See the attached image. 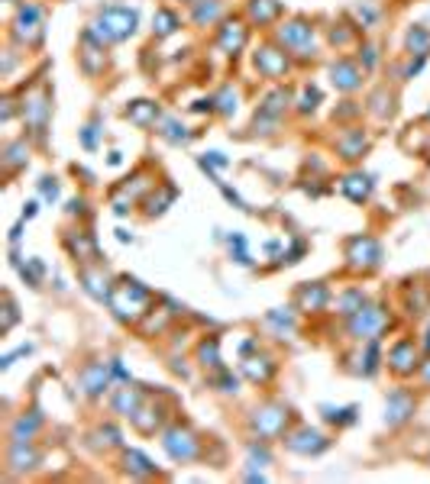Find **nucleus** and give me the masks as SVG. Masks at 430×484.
<instances>
[{
  "instance_id": "1",
  "label": "nucleus",
  "mask_w": 430,
  "mask_h": 484,
  "mask_svg": "<svg viewBox=\"0 0 430 484\" xmlns=\"http://www.w3.org/2000/svg\"><path fill=\"white\" fill-rule=\"evenodd\" d=\"M139 26V13L133 7H104L97 20L91 23V32L100 42H123L130 39Z\"/></svg>"
},
{
  "instance_id": "2",
  "label": "nucleus",
  "mask_w": 430,
  "mask_h": 484,
  "mask_svg": "<svg viewBox=\"0 0 430 484\" xmlns=\"http://www.w3.org/2000/svg\"><path fill=\"white\" fill-rule=\"evenodd\" d=\"M149 291L139 284V281H133V278H123L120 284L114 288V297H110V310L117 313L120 320H139L143 313H146V307H149Z\"/></svg>"
},
{
  "instance_id": "3",
  "label": "nucleus",
  "mask_w": 430,
  "mask_h": 484,
  "mask_svg": "<svg viewBox=\"0 0 430 484\" xmlns=\"http://www.w3.org/2000/svg\"><path fill=\"white\" fill-rule=\"evenodd\" d=\"M23 120L30 126V133L36 139H46V123H49V97H46V87L36 84L30 94L23 97Z\"/></svg>"
},
{
  "instance_id": "4",
  "label": "nucleus",
  "mask_w": 430,
  "mask_h": 484,
  "mask_svg": "<svg viewBox=\"0 0 430 484\" xmlns=\"http://www.w3.org/2000/svg\"><path fill=\"white\" fill-rule=\"evenodd\" d=\"M346 262H350V268H356V272L376 268L378 262H382V246H378V239H372V236H356V239H350L346 242Z\"/></svg>"
},
{
  "instance_id": "5",
  "label": "nucleus",
  "mask_w": 430,
  "mask_h": 484,
  "mask_svg": "<svg viewBox=\"0 0 430 484\" xmlns=\"http://www.w3.org/2000/svg\"><path fill=\"white\" fill-rule=\"evenodd\" d=\"M13 39L16 42H23V46H36L39 39H42V10L36 4H23V7L16 10L13 16Z\"/></svg>"
},
{
  "instance_id": "6",
  "label": "nucleus",
  "mask_w": 430,
  "mask_h": 484,
  "mask_svg": "<svg viewBox=\"0 0 430 484\" xmlns=\"http://www.w3.org/2000/svg\"><path fill=\"white\" fill-rule=\"evenodd\" d=\"M162 449H165V452H169V459H175V461H191V459H198L201 442L194 439L191 430L172 426V430L162 432Z\"/></svg>"
},
{
  "instance_id": "7",
  "label": "nucleus",
  "mask_w": 430,
  "mask_h": 484,
  "mask_svg": "<svg viewBox=\"0 0 430 484\" xmlns=\"http://www.w3.org/2000/svg\"><path fill=\"white\" fill-rule=\"evenodd\" d=\"M385 323H388V313H385L382 307H369L366 303L362 310H356L353 317H350V333H353L356 339H378Z\"/></svg>"
},
{
  "instance_id": "8",
  "label": "nucleus",
  "mask_w": 430,
  "mask_h": 484,
  "mask_svg": "<svg viewBox=\"0 0 430 484\" xmlns=\"http://www.w3.org/2000/svg\"><path fill=\"white\" fill-rule=\"evenodd\" d=\"M278 39H282V46H288L292 52L298 55H314V30L304 23V20H292V23H285L278 30Z\"/></svg>"
},
{
  "instance_id": "9",
  "label": "nucleus",
  "mask_w": 430,
  "mask_h": 484,
  "mask_svg": "<svg viewBox=\"0 0 430 484\" xmlns=\"http://www.w3.org/2000/svg\"><path fill=\"white\" fill-rule=\"evenodd\" d=\"M285 426H288V410L278 407V404H269V407H259L253 416V430L259 432L262 439L282 436Z\"/></svg>"
},
{
  "instance_id": "10",
  "label": "nucleus",
  "mask_w": 430,
  "mask_h": 484,
  "mask_svg": "<svg viewBox=\"0 0 430 484\" xmlns=\"http://www.w3.org/2000/svg\"><path fill=\"white\" fill-rule=\"evenodd\" d=\"M288 104H292V94L288 91H272V94H265V100H262V107H259V114H256V129L262 126V133H272L269 126H275L278 123V116L288 110Z\"/></svg>"
},
{
  "instance_id": "11",
  "label": "nucleus",
  "mask_w": 430,
  "mask_h": 484,
  "mask_svg": "<svg viewBox=\"0 0 430 484\" xmlns=\"http://www.w3.org/2000/svg\"><path fill=\"white\" fill-rule=\"evenodd\" d=\"M285 446L292 449V452H298V455H321L323 449L330 446V439L323 436V432L311 430V426H304V430H298L294 436H288Z\"/></svg>"
},
{
  "instance_id": "12",
  "label": "nucleus",
  "mask_w": 430,
  "mask_h": 484,
  "mask_svg": "<svg viewBox=\"0 0 430 484\" xmlns=\"http://www.w3.org/2000/svg\"><path fill=\"white\" fill-rule=\"evenodd\" d=\"M253 65H256V71L265 78H282L285 71H288V55L278 52L275 46H262L259 52L253 55Z\"/></svg>"
},
{
  "instance_id": "13",
  "label": "nucleus",
  "mask_w": 430,
  "mask_h": 484,
  "mask_svg": "<svg viewBox=\"0 0 430 484\" xmlns=\"http://www.w3.org/2000/svg\"><path fill=\"white\" fill-rule=\"evenodd\" d=\"M414 413V397L407 391H392L388 394V401H385V423L388 426H401L411 420Z\"/></svg>"
},
{
  "instance_id": "14",
  "label": "nucleus",
  "mask_w": 430,
  "mask_h": 484,
  "mask_svg": "<svg viewBox=\"0 0 430 484\" xmlns=\"http://www.w3.org/2000/svg\"><path fill=\"white\" fill-rule=\"evenodd\" d=\"M110 365L107 362H94L88 365V368H81V375H78V381H81V391L91 394V397H97V394H104L110 387Z\"/></svg>"
},
{
  "instance_id": "15",
  "label": "nucleus",
  "mask_w": 430,
  "mask_h": 484,
  "mask_svg": "<svg viewBox=\"0 0 430 484\" xmlns=\"http://www.w3.org/2000/svg\"><path fill=\"white\" fill-rule=\"evenodd\" d=\"M78 278H81V288H85L94 301H100V303L107 301L110 303V297H114V284H110V278L100 272V268H81Z\"/></svg>"
},
{
  "instance_id": "16",
  "label": "nucleus",
  "mask_w": 430,
  "mask_h": 484,
  "mask_svg": "<svg viewBox=\"0 0 430 484\" xmlns=\"http://www.w3.org/2000/svg\"><path fill=\"white\" fill-rule=\"evenodd\" d=\"M81 42H85V49H81V59H85V71H88V75H97V71L104 68V42H100V39L94 36L91 30H85Z\"/></svg>"
},
{
  "instance_id": "17",
  "label": "nucleus",
  "mask_w": 430,
  "mask_h": 484,
  "mask_svg": "<svg viewBox=\"0 0 430 484\" xmlns=\"http://www.w3.org/2000/svg\"><path fill=\"white\" fill-rule=\"evenodd\" d=\"M340 190H343L353 204H362V200H369V194H372V178L362 174V171H353L340 181Z\"/></svg>"
},
{
  "instance_id": "18",
  "label": "nucleus",
  "mask_w": 430,
  "mask_h": 484,
  "mask_svg": "<svg viewBox=\"0 0 430 484\" xmlns=\"http://www.w3.org/2000/svg\"><path fill=\"white\" fill-rule=\"evenodd\" d=\"M246 39H249L246 26L239 23V20H230V23H227V26L220 30V39H217V46H220L227 55H237L239 49L246 46Z\"/></svg>"
},
{
  "instance_id": "19",
  "label": "nucleus",
  "mask_w": 430,
  "mask_h": 484,
  "mask_svg": "<svg viewBox=\"0 0 430 484\" xmlns=\"http://www.w3.org/2000/svg\"><path fill=\"white\" fill-rule=\"evenodd\" d=\"M330 81L337 84L340 91H356L362 84V71L356 68L353 61H337V65H330Z\"/></svg>"
},
{
  "instance_id": "20",
  "label": "nucleus",
  "mask_w": 430,
  "mask_h": 484,
  "mask_svg": "<svg viewBox=\"0 0 430 484\" xmlns=\"http://www.w3.org/2000/svg\"><path fill=\"white\" fill-rule=\"evenodd\" d=\"M388 362H392V368L398 371V375H411V371L417 368V349L414 342H398V346L388 352Z\"/></svg>"
},
{
  "instance_id": "21",
  "label": "nucleus",
  "mask_w": 430,
  "mask_h": 484,
  "mask_svg": "<svg viewBox=\"0 0 430 484\" xmlns=\"http://www.w3.org/2000/svg\"><path fill=\"white\" fill-rule=\"evenodd\" d=\"M39 461V452L30 446V439H23V442H10V468L13 471H30L32 465Z\"/></svg>"
},
{
  "instance_id": "22",
  "label": "nucleus",
  "mask_w": 430,
  "mask_h": 484,
  "mask_svg": "<svg viewBox=\"0 0 430 484\" xmlns=\"http://www.w3.org/2000/svg\"><path fill=\"white\" fill-rule=\"evenodd\" d=\"M366 133H362V129H350V133H343V136L337 139V152L340 155H343V159H359L362 152H366Z\"/></svg>"
},
{
  "instance_id": "23",
  "label": "nucleus",
  "mask_w": 430,
  "mask_h": 484,
  "mask_svg": "<svg viewBox=\"0 0 430 484\" xmlns=\"http://www.w3.org/2000/svg\"><path fill=\"white\" fill-rule=\"evenodd\" d=\"M327 301H330L327 284H307V288H301V294H298V307H301V310H323V307H327Z\"/></svg>"
},
{
  "instance_id": "24",
  "label": "nucleus",
  "mask_w": 430,
  "mask_h": 484,
  "mask_svg": "<svg viewBox=\"0 0 430 484\" xmlns=\"http://www.w3.org/2000/svg\"><path fill=\"white\" fill-rule=\"evenodd\" d=\"M126 116H130V123H136V126H155L159 107H155L153 100H133V104L126 107Z\"/></svg>"
},
{
  "instance_id": "25",
  "label": "nucleus",
  "mask_w": 430,
  "mask_h": 484,
  "mask_svg": "<svg viewBox=\"0 0 430 484\" xmlns=\"http://www.w3.org/2000/svg\"><path fill=\"white\" fill-rule=\"evenodd\" d=\"M278 13H282V4H278V0H253V4H249V20H253L256 26H269Z\"/></svg>"
},
{
  "instance_id": "26",
  "label": "nucleus",
  "mask_w": 430,
  "mask_h": 484,
  "mask_svg": "<svg viewBox=\"0 0 430 484\" xmlns=\"http://www.w3.org/2000/svg\"><path fill=\"white\" fill-rule=\"evenodd\" d=\"M110 407H114V413H120V416H133L139 410V391L136 387H120V391L114 394Z\"/></svg>"
},
{
  "instance_id": "27",
  "label": "nucleus",
  "mask_w": 430,
  "mask_h": 484,
  "mask_svg": "<svg viewBox=\"0 0 430 484\" xmlns=\"http://www.w3.org/2000/svg\"><path fill=\"white\" fill-rule=\"evenodd\" d=\"M243 375L249 381H256V385H262V381H269L272 375H275V365H272L269 358H246V362H243Z\"/></svg>"
},
{
  "instance_id": "28",
  "label": "nucleus",
  "mask_w": 430,
  "mask_h": 484,
  "mask_svg": "<svg viewBox=\"0 0 430 484\" xmlns=\"http://www.w3.org/2000/svg\"><path fill=\"white\" fill-rule=\"evenodd\" d=\"M126 471H130V475H136V478H149L155 471V465L143 452H139V449H130V452H126Z\"/></svg>"
},
{
  "instance_id": "29",
  "label": "nucleus",
  "mask_w": 430,
  "mask_h": 484,
  "mask_svg": "<svg viewBox=\"0 0 430 484\" xmlns=\"http://www.w3.org/2000/svg\"><path fill=\"white\" fill-rule=\"evenodd\" d=\"M405 42H407V52L411 55H427L430 52V32L424 30V26H411Z\"/></svg>"
},
{
  "instance_id": "30",
  "label": "nucleus",
  "mask_w": 430,
  "mask_h": 484,
  "mask_svg": "<svg viewBox=\"0 0 430 484\" xmlns=\"http://www.w3.org/2000/svg\"><path fill=\"white\" fill-rule=\"evenodd\" d=\"M366 307V294L362 291H346V294H340V301H337V310L343 313V317H353L356 310H362Z\"/></svg>"
},
{
  "instance_id": "31",
  "label": "nucleus",
  "mask_w": 430,
  "mask_h": 484,
  "mask_svg": "<svg viewBox=\"0 0 430 484\" xmlns=\"http://www.w3.org/2000/svg\"><path fill=\"white\" fill-rule=\"evenodd\" d=\"M220 0H201L198 7H194V23L198 26H210L220 16Z\"/></svg>"
},
{
  "instance_id": "32",
  "label": "nucleus",
  "mask_w": 430,
  "mask_h": 484,
  "mask_svg": "<svg viewBox=\"0 0 430 484\" xmlns=\"http://www.w3.org/2000/svg\"><path fill=\"white\" fill-rule=\"evenodd\" d=\"M39 423H42V416H39L36 410H32L30 416H20V420L13 423V439H16V442H23V439H30L32 432L39 430Z\"/></svg>"
},
{
  "instance_id": "33",
  "label": "nucleus",
  "mask_w": 430,
  "mask_h": 484,
  "mask_svg": "<svg viewBox=\"0 0 430 484\" xmlns=\"http://www.w3.org/2000/svg\"><path fill=\"white\" fill-rule=\"evenodd\" d=\"M68 249H71V255L81 258V262H88V258L97 255V246H94L91 236H78V239L71 236V239H68Z\"/></svg>"
},
{
  "instance_id": "34",
  "label": "nucleus",
  "mask_w": 430,
  "mask_h": 484,
  "mask_svg": "<svg viewBox=\"0 0 430 484\" xmlns=\"http://www.w3.org/2000/svg\"><path fill=\"white\" fill-rule=\"evenodd\" d=\"M159 136H162V139H169V143H175V145H178V143H188V139H191V133H188V129H184L178 120H172V116H169V120H162Z\"/></svg>"
},
{
  "instance_id": "35",
  "label": "nucleus",
  "mask_w": 430,
  "mask_h": 484,
  "mask_svg": "<svg viewBox=\"0 0 430 484\" xmlns=\"http://www.w3.org/2000/svg\"><path fill=\"white\" fill-rule=\"evenodd\" d=\"M198 358H201V365H208V368H217L220 365V342L210 336V339H204L201 342V349H198Z\"/></svg>"
},
{
  "instance_id": "36",
  "label": "nucleus",
  "mask_w": 430,
  "mask_h": 484,
  "mask_svg": "<svg viewBox=\"0 0 430 484\" xmlns=\"http://www.w3.org/2000/svg\"><path fill=\"white\" fill-rule=\"evenodd\" d=\"M16 268H20V274L26 278V284L30 288H39V281H42V274H46V265L39 262V258H30V262H16Z\"/></svg>"
},
{
  "instance_id": "37",
  "label": "nucleus",
  "mask_w": 430,
  "mask_h": 484,
  "mask_svg": "<svg viewBox=\"0 0 430 484\" xmlns=\"http://www.w3.org/2000/svg\"><path fill=\"white\" fill-rule=\"evenodd\" d=\"M323 410V420H330V423L337 426H350L356 420V407L350 404V407H321Z\"/></svg>"
},
{
  "instance_id": "38",
  "label": "nucleus",
  "mask_w": 430,
  "mask_h": 484,
  "mask_svg": "<svg viewBox=\"0 0 430 484\" xmlns=\"http://www.w3.org/2000/svg\"><path fill=\"white\" fill-rule=\"evenodd\" d=\"M214 104H217V110H220L223 116H230V114H237V107H239V94L233 91V87H223V91L214 97Z\"/></svg>"
},
{
  "instance_id": "39",
  "label": "nucleus",
  "mask_w": 430,
  "mask_h": 484,
  "mask_svg": "<svg viewBox=\"0 0 430 484\" xmlns=\"http://www.w3.org/2000/svg\"><path fill=\"white\" fill-rule=\"evenodd\" d=\"M265 323H272V326H278V333H292L294 329V313L292 310H269L265 313Z\"/></svg>"
},
{
  "instance_id": "40",
  "label": "nucleus",
  "mask_w": 430,
  "mask_h": 484,
  "mask_svg": "<svg viewBox=\"0 0 430 484\" xmlns=\"http://www.w3.org/2000/svg\"><path fill=\"white\" fill-rule=\"evenodd\" d=\"M178 30V16L172 10H159L155 13V36H172Z\"/></svg>"
},
{
  "instance_id": "41",
  "label": "nucleus",
  "mask_w": 430,
  "mask_h": 484,
  "mask_svg": "<svg viewBox=\"0 0 430 484\" xmlns=\"http://www.w3.org/2000/svg\"><path fill=\"white\" fill-rule=\"evenodd\" d=\"M26 143H10L7 149H4V162H7V168H20V165H26Z\"/></svg>"
},
{
  "instance_id": "42",
  "label": "nucleus",
  "mask_w": 430,
  "mask_h": 484,
  "mask_svg": "<svg viewBox=\"0 0 430 484\" xmlns=\"http://www.w3.org/2000/svg\"><path fill=\"white\" fill-rule=\"evenodd\" d=\"M317 104H321V91L317 87H304L298 97V110L301 114H311V110H317Z\"/></svg>"
},
{
  "instance_id": "43",
  "label": "nucleus",
  "mask_w": 430,
  "mask_h": 484,
  "mask_svg": "<svg viewBox=\"0 0 430 484\" xmlns=\"http://www.w3.org/2000/svg\"><path fill=\"white\" fill-rule=\"evenodd\" d=\"M172 200H175V188H165L159 197H149V207H146V210H149V217H155V213H162V210H165V204H172Z\"/></svg>"
},
{
  "instance_id": "44",
  "label": "nucleus",
  "mask_w": 430,
  "mask_h": 484,
  "mask_svg": "<svg viewBox=\"0 0 430 484\" xmlns=\"http://www.w3.org/2000/svg\"><path fill=\"white\" fill-rule=\"evenodd\" d=\"M230 252H233V258H237L239 265H249V262H253V258H249V252H246V239L239 233L230 236Z\"/></svg>"
},
{
  "instance_id": "45",
  "label": "nucleus",
  "mask_w": 430,
  "mask_h": 484,
  "mask_svg": "<svg viewBox=\"0 0 430 484\" xmlns=\"http://www.w3.org/2000/svg\"><path fill=\"white\" fill-rule=\"evenodd\" d=\"M362 371H366L369 378L378 371V339H369L366 346V365H362Z\"/></svg>"
},
{
  "instance_id": "46",
  "label": "nucleus",
  "mask_w": 430,
  "mask_h": 484,
  "mask_svg": "<svg viewBox=\"0 0 430 484\" xmlns=\"http://www.w3.org/2000/svg\"><path fill=\"white\" fill-rule=\"evenodd\" d=\"M385 100H392V94H385V91L372 94V114H376V116H392L395 107H385Z\"/></svg>"
},
{
  "instance_id": "47",
  "label": "nucleus",
  "mask_w": 430,
  "mask_h": 484,
  "mask_svg": "<svg viewBox=\"0 0 430 484\" xmlns=\"http://www.w3.org/2000/svg\"><path fill=\"white\" fill-rule=\"evenodd\" d=\"M269 461H272V455L265 446H259V442L249 446V465H269Z\"/></svg>"
},
{
  "instance_id": "48",
  "label": "nucleus",
  "mask_w": 430,
  "mask_h": 484,
  "mask_svg": "<svg viewBox=\"0 0 430 484\" xmlns=\"http://www.w3.org/2000/svg\"><path fill=\"white\" fill-rule=\"evenodd\" d=\"M39 194L46 197V200H59V181H55V178H42V181H39Z\"/></svg>"
},
{
  "instance_id": "49",
  "label": "nucleus",
  "mask_w": 430,
  "mask_h": 484,
  "mask_svg": "<svg viewBox=\"0 0 430 484\" xmlns=\"http://www.w3.org/2000/svg\"><path fill=\"white\" fill-rule=\"evenodd\" d=\"M210 165H214V168H227V165H230V159H223L220 152H208V155L201 159V168H210Z\"/></svg>"
},
{
  "instance_id": "50",
  "label": "nucleus",
  "mask_w": 430,
  "mask_h": 484,
  "mask_svg": "<svg viewBox=\"0 0 430 484\" xmlns=\"http://www.w3.org/2000/svg\"><path fill=\"white\" fill-rule=\"evenodd\" d=\"M30 352H32V346H20V349H13V352H10V356H4V362H0V368L7 371L10 365L16 362V358H20V356H30Z\"/></svg>"
},
{
  "instance_id": "51",
  "label": "nucleus",
  "mask_w": 430,
  "mask_h": 484,
  "mask_svg": "<svg viewBox=\"0 0 430 484\" xmlns=\"http://www.w3.org/2000/svg\"><path fill=\"white\" fill-rule=\"evenodd\" d=\"M217 385H220V391H237V375H230V371H220L217 375Z\"/></svg>"
},
{
  "instance_id": "52",
  "label": "nucleus",
  "mask_w": 430,
  "mask_h": 484,
  "mask_svg": "<svg viewBox=\"0 0 430 484\" xmlns=\"http://www.w3.org/2000/svg\"><path fill=\"white\" fill-rule=\"evenodd\" d=\"M81 145H85V149H94V145H97V126L81 129Z\"/></svg>"
},
{
  "instance_id": "53",
  "label": "nucleus",
  "mask_w": 430,
  "mask_h": 484,
  "mask_svg": "<svg viewBox=\"0 0 430 484\" xmlns=\"http://www.w3.org/2000/svg\"><path fill=\"white\" fill-rule=\"evenodd\" d=\"M356 16H359V23H376V10H369V7H359Z\"/></svg>"
},
{
  "instance_id": "54",
  "label": "nucleus",
  "mask_w": 430,
  "mask_h": 484,
  "mask_svg": "<svg viewBox=\"0 0 430 484\" xmlns=\"http://www.w3.org/2000/svg\"><path fill=\"white\" fill-rule=\"evenodd\" d=\"M362 65H366V68H372V65H376V49H372V46L362 49Z\"/></svg>"
},
{
  "instance_id": "55",
  "label": "nucleus",
  "mask_w": 430,
  "mask_h": 484,
  "mask_svg": "<svg viewBox=\"0 0 430 484\" xmlns=\"http://www.w3.org/2000/svg\"><path fill=\"white\" fill-rule=\"evenodd\" d=\"M301 252H304V242H294V246H292V252H288V262H298V258H301Z\"/></svg>"
},
{
  "instance_id": "56",
  "label": "nucleus",
  "mask_w": 430,
  "mask_h": 484,
  "mask_svg": "<svg viewBox=\"0 0 430 484\" xmlns=\"http://www.w3.org/2000/svg\"><path fill=\"white\" fill-rule=\"evenodd\" d=\"M36 207H39L36 200H32V204H26V207H23V219H32V217H36Z\"/></svg>"
},
{
  "instance_id": "57",
  "label": "nucleus",
  "mask_w": 430,
  "mask_h": 484,
  "mask_svg": "<svg viewBox=\"0 0 430 484\" xmlns=\"http://www.w3.org/2000/svg\"><path fill=\"white\" fill-rule=\"evenodd\" d=\"M117 239H120V242H130V239H133V236H130V233H126V229H117Z\"/></svg>"
},
{
  "instance_id": "58",
  "label": "nucleus",
  "mask_w": 430,
  "mask_h": 484,
  "mask_svg": "<svg viewBox=\"0 0 430 484\" xmlns=\"http://www.w3.org/2000/svg\"><path fill=\"white\" fill-rule=\"evenodd\" d=\"M421 375H424V381H427V385H430V362L424 365V371H421Z\"/></svg>"
},
{
  "instance_id": "59",
  "label": "nucleus",
  "mask_w": 430,
  "mask_h": 484,
  "mask_svg": "<svg viewBox=\"0 0 430 484\" xmlns=\"http://www.w3.org/2000/svg\"><path fill=\"white\" fill-rule=\"evenodd\" d=\"M424 349H427V352H430V329H427V339H424Z\"/></svg>"
},
{
  "instance_id": "60",
  "label": "nucleus",
  "mask_w": 430,
  "mask_h": 484,
  "mask_svg": "<svg viewBox=\"0 0 430 484\" xmlns=\"http://www.w3.org/2000/svg\"><path fill=\"white\" fill-rule=\"evenodd\" d=\"M427 116H430V114H427Z\"/></svg>"
}]
</instances>
